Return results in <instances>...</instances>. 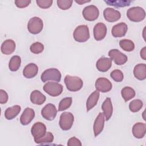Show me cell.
I'll list each match as a JSON object with an SVG mask.
<instances>
[{"instance_id": "obj_1", "label": "cell", "mask_w": 146, "mask_h": 146, "mask_svg": "<svg viewBox=\"0 0 146 146\" xmlns=\"http://www.w3.org/2000/svg\"><path fill=\"white\" fill-rule=\"evenodd\" d=\"M64 83L67 89L71 92L80 90L83 85V80L78 76L67 75L64 78Z\"/></svg>"}, {"instance_id": "obj_2", "label": "cell", "mask_w": 146, "mask_h": 146, "mask_svg": "<svg viewBox=\"0 0 146 146\" xmlns=\"http://www.w3.org/2000/svg\"><path fill=\"white\" fill-rule=\"evenodd\" d=\"M128 18L135 22L143 21L145 17V12L143 8L139 6H135L129 8L127 11Z\"/></svg>"}, {"instance_id": "obj_3", "label": "cell", "mask_w": 146, "mask_h": 146, "mask_svg": "<svg viewBox=\"0 0 146 146\" xmlns=\"http://www.w3.org/2000/svg\"><path fill=\"white\" fill-rule=\"evenodd\" d=\"M73 36L74 39L78 42H85L90 38L89 29L87 25H79L75 29Z\"/></svg>"}, {"instance_id": "obj_4", "label": "cell", "mask_w": 146, "mask_h": 146, "mask_svg": "<svg viewBox=\"0 0 146 146\" xmlns=\"http://www.w3.org/2000/svg\"><path fill=\"white\" fill-rule=\"evenodd\" d=\"M61 73L57 68H51L44 70L42 72L40 79L44 83L49 80L59 82L61 80Z\"/></svg>"}, {"instance_id": "obj_5", "label": "cell", "mask_w": 146, "mask_h": 146, "mask_svg": "<svg viewBox=\"0 0 146 146\" xmlns=\"http://www.w3.org/2000/svg\"><path fill=\"white\" fill-rule=\"evenodd\" d=\"M43 89L49 95L55 97L62 94L63 87L61 84L57 82H48L44 84Z\"/></svg>"}, {"instance_id": "obj_6", "label": "cell", "mask_w": 146, "mask_h": 146, "mask_svg": "<svg viewBox=\"0 0 146 146\" xmlns=\"http://www.w3.org/2000/svg\"><path fill=\"white\" fill-rule=\"evenodd\" d=\"M74 121V117L72 113L64 112L60 115L59 124L63 131H68L72 127Z\"/></svg>"}, {"instance_id": "obj_7", "label": "cell", "mask_w": 146, "mask_h": 146, "mask_svg": "<svg viewBox=\"0 0 146 146\" xmlns=\"http://www.w3.org/2000/svg\"><path fill=\"white\" fill-rule=\"evenodd\" d=\"M43 27V21L38 17L31 18L27 24L29 31L33 34H38L41 32Z\"/></svg>"}, {"instance_id": "obj_8", "label": "cell", "mask_w": 146, "mask_h": 146, "mask_svg": "<svg viewBox=\"0 0 146 146\" xmlns=\"http://www.w3.org/2000/svg\"><path fill=\"white\" fill-rule=\"evenodd\" d=\"M84 18L88 21L96 20L99 15V11L95 5H89L85 7L82 11Z\"/></svg>"}, {"instance_id": "obj_9", "label": "cell", "mask_w": 146, "mask_h": 146, "mask_svg": "<svg viewBox=\"0 0 146 146\" xmlns=\"http://www.w3.org/2000/svg\"><path fill=\"white\" fill-rule=\"evenodd\" d=\"M108 55L112 60L117 65H123L125 64L127 60V56L117 49H112L109 51Z\"/></svg>"}, {"instance_id": "obj_10", "label": "cell", "mask_w": 146, "mask_h": 146, "mask_svg": "<svg viewBox=\"0 0 146 146\" xmlns=\"http://www.w3.org/2000/svg\"><path fill=\"white\" fill-rule=\"evenodd\" d=\"M41 114L45 119L51 121L55 119L57 114V110L55 105L48 103L42 110Z\"/></svg>"}, {"instance_id": "obj_11", "label": "cell", "mask_w": 146, "mask_h": 146, "mask_svg": "<svg viewBox=\"0 0 146 146\" xmlns=\"http://www.w3.org/2000/svg\"><path fill=\"white\" fill-rule=\"evenodd\" d=\"M31 133L34 137V140L39 139L46 135V127L42 122H36L32 126Z\"/></svg>"}, {"instance_id": "obj_12", "label": "cell", "mask_w": 146, "mask_h": 146, "mask_svg": "<svg viewBox=\"0 0 146 146\" xmlns=\"http://www.w3.org/2000/svg\"><path fill=\"white\" fill-rule=\"evenodd\" d=\"M97 91L101 92H107L112 87L111 82L106 78H99L96 79L95 84Z\"/></svg>"}, {"instance_id": "obj_13", "label": "cell", "mask_w": 146, "mask_h": 146, "mask_svg": "<svg viewBox=\"0 0 146 146\" xmlns=\"http://www.w3.org/2000/svg\"><path fill=\"white\" fill-rule=\"evenodd\" d=\"M104 19L109 22H114L118 21L121 17V14L118 11L113 8L107 7L103 11Z\"/></svg>"}, {"instance_id": "obj_14", "label": "cell", "mask_w": 146, "mask_h": 146, "mask_svg": "<svg viewBox=\"0 0 146 146\" xmlns=\"http://www.w3.org/2000/svg\"><path fill=\"white\" fill-rule=\"evenodd\" d=\"M107 27L103 23L99 22L94 27V36L96 40L103 39L107 34Z\"/></svg>"}, {"instance_id": "obj_15", "label": "cell", "mask_w": 146, "mask_h": 146, "mask_svg": "<svg viewBox=\"0 0 146 146\" xmlns=\"http://www.w3.org/2000/svg\"><path fill=\"white\" fill-rule=\"evenodd\" d=\"M105 117L103 113L100 112L95 120L94 123V133L95 137L98 136L103 131L104 126Z\"/></svg>"}, {"instance_id": "obj_16", "label": "cell", "mask_w": 146, "mask_h": 146, "mask_svg": "<svg viewBox=\"0 0 146 146\" xmlns=\"http://www.w3.org/2000/svg\"><path fill=\"white\" fill-rule=\"evenodd\" d=\"M128 30V27L126 23L120 22L113 26L111 33L113 36L115 38L124 36Z\"/></svg>"}, {"instance_id": "obj_17", "label": "cell", "mask_w": 146, "mask_h": 146, "mask_svg": "<svg viewBox=\"0 0 146 146\" xmlns=\"http://www.w3.org/2000/svg\"><path fill=\"white\" fill-rule=\"evenodd\" d=\"M35 116V112L33 109L27 107L26 108L20 117V122L23 125H26L30 123Z\"/></svg>"}, {"instance_id": "obj_18", "label": "cell", "mask_w": 146, "mask_h": 146, "mask_svg": "<svg viewBox=\"0 0 146 146\" xmlns=\"http://www.w3.org/2000/svg\"><path fill=\"white\" fill-rule=\"evenodd\" d=\"M112 66V60L107 57H102L99 58L96 63V68L100 72L107 71Z\"/></svg>"}, {"instance_id": "obj_19", "label": "cell", "mask_w": 146, "mask_h": 146, "mask_svg": "<svg viewBox=\"0 0 146 146\" xmlns=\"http://www.w3.org/2000/svg\"><path fill=\"white\" fill-rule=\"evenodd\" d=\"M133 135L137 139L143 138L146 132V124L143 123H135L132 129Z\"/></svg>"}, {"instance_id": "obj_20", "label": "cell", "mask_w": 146, "mask_h": 146, "mask_svg": "<svg viewBox=\"0 0 146 146\" xmlns=\"http://www.w3.org/2000/svg\"><path fill=\"white\" fill-rule=\"evenodd\" d=\"M102 109L106 120L108 121L113 113V106L110 98H107L102 105Z\"/></svg>"}, {"instance_id": "obj_21", "label": "cell", "mask_w": 146, "mask_h": 146, "mask_svg": "<svg viewBox=\"0 0 146 146\" xmlns=\"http://www.w3.org/2000/svg\"><path fill=\"white\" fill-rule=\"evenodd\" d=\"M38 72V67L35 63H29L26 65L23 70V76L27 78L31 79L34 78Z\"/></svg>"}, {"instance_id": "obj_22", "label": "cell", "mask_w": 146, "mask_h": 146, "mask_svg": "<svg viewBox=\"0 0 146 146\" xmlns=\"http://www.w3.org/2000/svg\"><path fill=\"white\" fill-rule=\"evenodd\" d=\"M15 43L13 40L6 39L1 45V52L5 55H10L15 51Z\"/></svg>"}, {"instance_id": "obj_23", "label": "cell", "mask_w": 146, "mask_h": 146, "mask_svg": "<svg viewBox=\"0 0 146 146\" xmlns=\"http://www.w3.org/2000/svg\"><path fill=\"white\" fill-rule=\"evenodd\" d=\"M135 77L139 80H143L146 78V65L144 63H140L136 65L133 69Z\"/></svg>"}, {"instance_id": "obj_24", "label": "cell", "mask_w": 146, "mask_h": 146, "mask_svg": "<svg viewBox=\"0 0 146 146\" xmlns=\"http://www.w3.org/2000/svg\"><path fill=\"white\" fill-rule=\"evenodd\" d=\"M46 100V97L39 90H34L30 95V100L32 103L36 105L43 104Z\"/></svg>"}, {"instance_id": "obj_25", "label": "cell", "mask_w": 146, "mask_h": 146, "mask_svg": "<svg viewBox=\"0 0 146 146\" xmlns=\"http://www.w3.org/2000/svg\"><path fill=\"white\" fill-rule=\"evenodd\" d=\"M99 92L97 90L93 92L89 96L86 102V108L87 112L90 111L96 105L99 98Z\"/></svg>"}, {"instance_id": "obj_26", "label": "cell", "mask_w": 146, "mask_h": 146, "mask_svg": "<svg viewBox=\"0 0 146 146\" xmlns=\"http://www.w3.org/2000/svg\"><path fill=\"white\" fill-rule=\"evenodd\" d=\"M21 108L18 105H15L7 108L5 112V116L7 120H12L20 112Z\"/></svg>"}, {"instance_id": "obj_27", "label": "cell", "mask_w": 146, "mask_h": 146, "mask_svg": "<svg viewBox=\"0 0 146 146\" xmlns=\"http://www.w3.org/2000/svg\"><path fill=\"white\" fill-rule=\"evenodd\" d=\"M121 94L124 101L126 102L132 99L135 96L136 93L132 88L127 86L122 88L121 91Z\"/></svg>"}, {"instance_id": "obj_28", "label": "cell", "mask_w": 146, "mask_h": 146, "mask_svg": "<svg viewBox=\"0 0 146 146\" xmlns=\"http://www.w3.org/2000/svg\"><path fill=\"white\" fill-rule=\"evenodd\" d=\"M21 64V58L18 55L12 56L9 61V67L11 71H17L20 67Z\"/></svg>"}, {"instance_id": "obj_29", "label": "cell", "mask_w": 146, "mask_h": 146, "mask_svg": "<svg viewBox=\"0 0 146 146\" xmlns=\"http://www.w3.org/2000/svg\"><path fill=\"white\" fill-rule=\"evenodd\" d=\"M119 45L123 50L128 52L132 51L135 48L134 43L131 40H129V39H121L119 42Z\"/></svg>"}, {"instance_id": "obj_30", "label": "cell", "mask_w": 146, "mask_h": 146, "mask_svg": "<svg viewBox=\"0 0 146 146\" xmlns=\"http://www.w3.org/2000/svg\"><path fill=\"white\" fill-rule=\"evenodd\" d=\"M105 3L110 6H113L116 7H124L128 6L132 3V1L118 0V1H104Z\"/></svg>"}, {"instance_id": "obj_31", "label": "cell", "mask_w": 146, "mask_h": 146, "mask_svg": "<svg viewBox=\"0 0 146 146\" xmlns=\"http://www.w3.org/2000/svg\"><path fill=\"white\" fill-rule=\"evenodd\" d=\"M143 103L140 99H135L132 100L129 104V110L132 112H137L143 107Z\"/></svg>"}, {"instance_id": "obj_32", "label": "cell", "mask_w": 146, "mask_h": 146, "mask_svg": "<svg viewBox=\"0 0 146 146\" xmlns=\"http://www.w3.org/2000/svg\"><path fill=\"white\" fill-rule=\"evenodd\" d=\"M72 102V99L71 97L64 98L60 100L59 104L58 111H63L68 109L71 105Z\"/></svg>"}, {"instance_id": "obj_33", "label": "cell", "mask_w": 146, "mask_h": 146, "mask_svg": "<svg viewBox=\"0 0 146 146\" xmlns=\"http://www.w3.org/2000/svg\"><path fill=\"white\" fill-rule=\"evenodd\" d=\"M54 135L50 132H47L46 135L42 137L34 140L36 144H47L49 143H52L54 140Z\"/></svg>"}, {"instance_id": "obj_34", "label": "cell", "mask_w": 146, "mask_h": 146, "mask_svg": "<svg viewBox=\"0 0 146 146\" xmlns=\"http://www.w3.org/2000/svg\"><path fill=\"white\" fill-rule=\"evenodd\" d=\"M30 50L31 52L38 54L39 53H41L43 50H44V46L42 43L40 42H35L33 43L30 47Z\"/></svg>"}, {"instance_id": "obj_35", "label": "cell", "mask_w": 146, "mask_h": 146, "mask_svg": "<svg viewBox=\"0 0 146 146\" xmlns=\"http://www.w3.org/2000/svg\"><path fill=\"white\" fill-rule=\"evenodd\" d=\"M111 78L115 82H120L123 80L124 75L123 73L120 70H114L110 74Z\"/></svg>"}, {"instance_id": "obj_36", "label": "cell", "mask_w": 146, "mask_h": 146, "mask_svg": "<svg viewBox=\"0 0 146 146\" xmlns=\"http://www.w3.org/2000/svg\"><path fill=\"white\" fill-rule=\"evenodd\" d=\"M73 1L70 0H58L57 5L62 10H67L70 9L72 4Z\"/></svg>"}, {"instance_id": "obj_37", "label": "cell", "mask_w": 146, "mask_h": 146, "mask_svg": "<svg viewBox=\"0 0 146 146\" xmlns=\"http://www.w3.org/2000/svg\"><path fill=\"white\" fill-rule=\"evenodd\" d=\"M52 0H36V3L38 6L42 9L49 8L52 4Z\"/></svg>"}, {"instance_id": "obj_38", "label": "cell", "mask_w": 146, "mask_h": 146, "mask_svg": "<svg viewBox=\"0 0 146 146\" xmlns=\"http://www.w3.org/2000/svg\"><path fill=\"white\" fill-rule=\"evenodd\" d=\"M31 3L30 0H15V4L18 8H25L27 7Z\"/></svg>"}, {"instance_id": "obj_39", "label": "cell", "mask_w": 146, "mask_h": 146, "mask_svg": "<svg viewBox=\"0 0 146 146\" xmlns=\"http://www.w3.org/2000/svg\"><path fill=\"white\" fill-rule=\"evenodd\" d=\"M67 145L68 146H81V141L75 137L70 138L67 142Z\"/></svg>"}, {"instance_id": "obj_40", "label": "cell", "mask_w": 146, "mask_h": 146, "mask_svg": "<svg viewBox=\"0 0 146 146\" xmlns=\"http://www.w3.org/2000/svg\"><path fill=\"white\" fill-rule=\"evenodd\" d=\"M9 96L7 92L3 90H0V103L5 104L8 101Z\"/></svg>"}, {"instance_id": "obj_41", "label": "cell", "mask_w": 146, "mask_h": 146, "mask_svg": "<svg viewBox=\"0 0 146 146\" xmlns=\"http://www.w3.org/2000/svg\"><path fill=\"white\" fill-rule=\"evenodd\" d=\"M146 47H143L140 51V56L143 60H146Z\"/></svg>"}, {"instance_id": "obj_42", "label": "cell", "mask_w": 146, "mask_h": 146, "mask_svg": "<svg viewBox=\"0 0 146 146\" xmlns=\"http://www.w3.org/2000/svg\"><path fill=\"white\" fill-rule=\"evenodd\" d=\"M76 3L79 4V5H82L83 3H87V2H91V1H86V0H75V1Z\"/></svg>"}]
</instances>
